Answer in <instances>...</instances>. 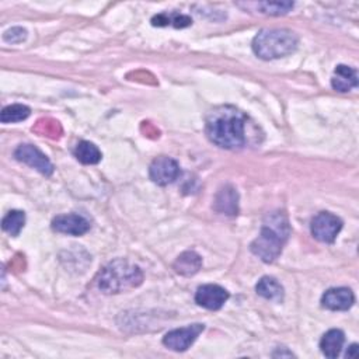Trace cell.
I'll return each instance as SVG.
<instances>
[{
	"instance_id": "6da1fadb",
	"label": "cell",
	"mask_w": 359,
	"mask_h": 359,
	"mask_svg": "<svg viewBox=\"0 0 359 359\" xmlns=\"http://www.w3.org/2000/svg\"><path fill=\"white\" fill-rule=\"evenodd\" d=\"M246 115L235 107H219L207 119V135L223 149H240L246 145Z\"/></svg>"
},
{
	"instance_id": "7a4b0ae2",
	"label": "cell",
	"mask_w": 359,
	"mask_h": 359,
	"mask_svg": "<svg viewBox=\"0 0 359 359\" xmlns=\"http://www.w3.org/2000/svg\"><path fill=\"white\" fill-rule=\"evenodd\" d=\"M290 235L288 218L283 212H273L264 219L259 236L251 243V251L264 263H274L281 255Z\"/></svg>"
},
{
	"instance_id": "3957f363",
	"label": "cell",
	"mask_w": 359,
	"mask_h": 359,
	"mask_svg": "<svg viewBox=\"0 0 359 359\" xmlns=\"http://www.w3.org/2000/svg\"><path fill=\"white\" fill-rule=\"evenodd\" d=\"M299 38L295 32L286 28H264L253 40L254 54L264 59H278L297 51Z\"/></svg>"
},
{
	"instance_id": "277c9868",
	"label": "cell",
	"mask_w": 359,
	"mask_h": 359,
	"mask_svg": "<svg viewBox=\"0 0 359 359\" xmlns=\"http://www.w3.org/2000/svg\"><path fill=\"white\" fill-rule=\"evenodd\" d=\"M143 282V273L126 259H114L99 275L97 285L103 293L113 295L138 288Z\"/></svg>"
},
{
	"instance_id": "5b68a950",
	"label": "cell",
	"mask_w": 359,
	"mask_h": 359,
	"mask_svg": "<svg viewBox=\"0 0 359 359\" xmlns=\"http://www.w3.org/2000/svg\"><path fill=\"white\" fill-rule=\"evenodd\" d=\"M343 229V220L332 212L317 213L310 224L312 235L321 243H334Z\"/></svg>"
},
{
	"instance_id": "8992f818",
	"label": "cell",
	"mask_w": 359,
	"mask_h": 359,
	"mask_svg": "<svg viewBox=\"0 0 359 359\" xmlns=\"http://www.w3.org/2000/svg\"><path fill=\"white\" fill-rule=\"evenodd\" d=\"M204 329H205L204 324H191L187 325V327L172 330L163 337V344L172 351L184 352L195 343V340L198 338V336L204 332Z\"/></svg>"
},
{
	"instance_id": "52a82bcc",
	"label": "cell",
	"mask_w": 359,
	"mask_h": 359,
	"mask_svg": "<svg viewBox=\"0 0 359 359\" xmlns=\"http://www.w3.org/2000/svg\"><path fill=\"white\" fill-rule=\"evenodd\" d=\"M180 176L178 163L167 156H160L152 161L149 167V177L157 185H169Z\"/></svg>"
},
{
	"instance_id": "ba28073f",
	"label": "cell",
	"mask_w": 359,
	"mask_h": 359,
	"mask_svg": "<svg viewBox=\"0 0 359 359\" xmlns=\"http://www.w3.org/2000/svg\"><path fill=\"white\" fill-rule=\"evenodd\" d=\"M14 157L19 161L25 163L30 167L38 170L41 174L49 177L54 173V166L52 163L49 161V159L34 145H20L16 150H14Z\"/></svg>"
},
{
	"instance_id": "9c48e42d",
	"label": "cell",
	"mask_w": 359,
	"mask_h": 359,
	"mask_svg": "<svg viewBox=\"0 0 359 359\" xmlns=\"http://www.w3.org/2000/svg\"><path fill=\"white\" fill-rule=\"evenodd\" d=\"M227 299H229V292L213 283L200 286L195 293V302L208 310H219Z\"/></svg>"
},
{
	"instance_id": "30bf717a",
	"label": "cell",
	"mask_w": 359,
	"mask_h": 359,
	"mask_svg": "<svg viewBox=\"0 0 359 359\" xmlns=\"http://www.w3.org/2000/svg\"><path fill=\"white\" fill-rule=\"evenodd\" d=\"M52 229L63 235L82 236L90 231V223L80 215L67 213L59 215L52 220Z\"/></svg>"
},
{
	"instance_id": "8fae6325",
	"label": "cell",
	"mask_w": 359,
	"mask_h": 359,
	"mask_svg": "<svg viewBox=\"0 0 359 359\" xmlns=\"http://www.w3.org/2000/svg\"><path fill=\"white\" fill-rule=\"evenodd\" d=\"M354 302L355 297L349 288H332L321 298L323 308L334 312H345L352 308Z\"/></svg>"
},
{
	"instance_id": "7c38bea8",
	"label": "cell",
	"mask_w": 359,
	"mask_h": 359,
	"mask_svg": "<svg viewBox=\"0 0 359 359\" xmlns=\"http://www.w3.org/2000/svg\"><path fill=\"white\" fill-rule=\"evenodd\" d=\"M215 209L220 213L235 216L239 212V194L232 185H224L219 189L215 198Z\"/></svg>"
},
{
	"instance_id": "4fadbf2b",
	"label": "cell",
	"mask_w": 359,
	"mask_h": 359,
	"mask_svg": "<svg viewBox=\"0 0 359 359\" xmlns=\"http://www.w3.org/2000/svg\"><path fill=\"white\" fill-rule=\"evenodd\" d=\"M202 267V258L195 251H184L174 261L173 268L183 277H192Z\"/></svg>"
},
{
	"instance_id": "5bb4252c",
	"label": "cell",
	"mask_w": 359,
	"mask_h": 359,
	"mask_svg": "<svg viewBox=\"0 0 359 359\" xmlns=\"http://www.w3.org/2000/svg\"><path fill=\"white\" fill-rule=\"evenodd\" d=\"M332 86L340 93H347L358 86V72L347 65H338L332 79Z\"/></svg>"
},
{
	"instance_id": "9a60e30c",
	"label": "cell",
	"mask_w": 359,
	"mask_h": 359,
	"mask_svg": "<svg viewBox=\"0 0 359 359\" xmlns=\"http://www.w3.org/2000/svg\"><path fill=\"white\" fill-rule=\"evenodd\" d=\"M255 290L259 297H263L267 301L281 303L283 301V288L282 285L273 277H264L258 281L255 285Z\"/></svg>"
},
{
	"instance_id": "2e32d148",
	"label": "cell",
	"mask_w": 359,
	"mask_h": 359,
	"mask_svg": "<svg viewBox=\"0 0 359 359\" xmlns=\"http://www.w3.org/2000/svg\"><path fill=\"white\" fill-rule=\"evenodd\" d=\"M344 341H345V336L341 330H330L325 333L320 341V348L323 355H325L327 358H337L341 354V349L344 347Z\"/></svg>"
},
{
	"instance_id": "e0dca14e",
	"label": "cell",
	"mask_w": 359,
	"mask_h": 359,
	"mask_svg": "<svg viewBox=\"0 0 359 359\" xmlns=\"http://www.w3.org/2000/svg\"><path fill=\"white\" fill-rule=\"evenodd\" d=\"M75 156L76 159L83 163V165H97L103 157L100 149L97 148L94 143L82 141L76 149H75Z\"/></svg>"
},
{
	"instance_id": "ac0fdd59",
	"label": "cell",
	"mask_w": 359,
	"mask_h": 359,
	"mask_svg": "<svg viewBox=\"0 0 359 359\" xmlns=\"http://www.w3.org/2000/svg\"><path fill=\"white\" fill-rule=\"evenodd\" d=\"M192 24L191 17L177 13H160L152 19V25L154 27H166L173 25L176 28H185Z\"/></svg>"
},
{
	"instance_id": "d6986e66",
	"label": "cell",
	"mask_w": 359,
	"mask_h": 359,
	"mask_svg": "<svg viewBox=\"0 0 359 359\" xmlns=\"http://www.w3.org/2000/svg\"><path fill=\"white\" fill-rule=\"evenodd\" d=\"M25 224V215L23 211H10L2 220V227L10 236H19Z\"/></svg>"
},
{
	"instance_id": "ffe728a7",
	"label": "cell",
	"mask_w": 359,
	"mask_h": 359,
	"mask_svg": "<svg viewBox=\"0 0 359 359\" xmlns=\"http://www.w3.org/2000/svg\"><path fill=\"white\" fill-rule=\"evenodd\" d=\"M31 110L27 106L23 104H12L3 108L2 114H0V121L3 124H10V122H20L24 121L30 117Z\"/></svg>"
},
{
	"instance_id": "44dd1931",
	"label": "cell",
	"mask_w": 359,
	"mask_h": 359,
	"mask_svg": "<svg viewBox=\"0 0 359 359\" xmlns=\"http://www.w3.org/2000/svg\"><path fill=\"white\" fill-rule=\"evenodd\" d=\"M259 13L270 14V16H282L289 13L293 9L292 2H261L254 5Z\"/></svg>"
},
{
	"instance_id": "7402d4cb",
	"label": "cell",
	"mask_w": 359,
	"mask_h": 359,
	"mask_svg": "<svg viewBox=\"0 0 359 359\" xmlns=\"http://www.w3.org/2000/svg\"><path fill=\"white\" fill-rule=\"evenodd\" d=\"M6 43L10 44H20L27 38V31L21 27H13L10 30H8L3 36Z\"/></svg>"
},
{
	"instance_id": "603a6c76",
	"label": "cell",
	"mask_w": 359,
	"mask_h": 359,
	"mask_svg": "<svg viewBox=\"0 0 359 359\" xmlns=\"http://www.w3.org/2000/svg\"><path fill=\"white\" fill-rule=\"evenodd\" d=\"M356 355H358V344H352V345L349 347V349L347 351L345 356H347V358H356Z\"/></svg>"
}]
</instances>
